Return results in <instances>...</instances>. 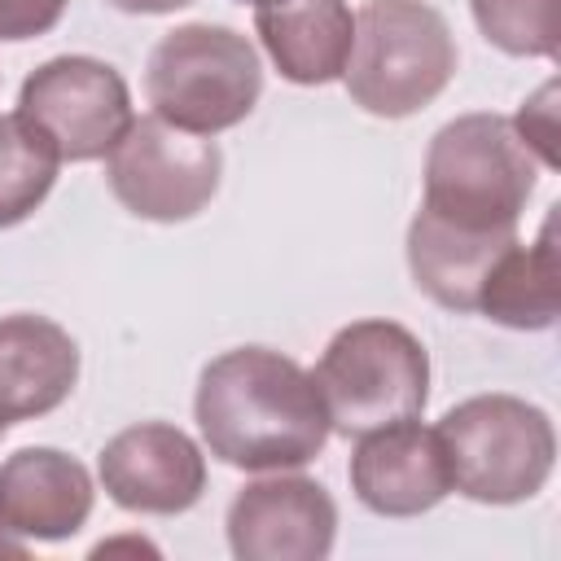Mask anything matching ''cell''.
Wrapping results in <instances>:
<instances>
[{
  "label": "cell",
  "mask_w": 561,
  "mask_h": 561,
  "mask_svg": "<svg viewBox=\"0 0 561 561\" xmlns=\"http://www.w3.org/2000/svg\"><path fill=\"white\" fill-rule=\"evenodd\" d=\"M193 416L206 451L245 473L302 469L333 434L316 377L272 346L215 355L197 377Z\"/></svg>",
  "instance_id": "6da1fadb"
},
{
  "label": "cell",
  "mask_w": 561,
  "mask_h": 561,
  "mask_svg": "<svg viewBox=\"0 0 561 561\" xmlns=\"http://www.w3.org/2000/svg\"><path fill=\"white\" fill-rule=\"evenodd\" d=\"M434 434L451 491L478 504H522L543 491L557 465L552 416L504 390L447 408Z\"/></svg>",
  "instance_id": "7a4b0ae2"
},
{
  "label": "cell",
  "mask_w": 561,
  "mask_h": 561,
  "mask_svg": "<svg viewBox=\"0 0 561 561\" xmlns=\"http://www.w3.org/2000/svg\"><path fill=\"white\" fill-rule=\"evenodd\" d=\"M456 75V35L425 0H368L342 70L351 101L377 118L425 110Z\"/></svg>",
  "instance_id": "3957f363"
},
{
  "label": "cell",
  "mask_w": 561,
  "mask_h": 561,
  "mask_svg": "<svg viewBox=\"0 0 561 561\" xmlns=\"http://www.w3.org/2000/svg\"><path fill=\"white\" fill-rule=\"evenodd\" d=\"M311 377L320 386L329 430L359 438L425 412L430 351L399 320H351L329 337Z\"/></svg>",
  "instance_id": "277c9868"
},
{
  "label": "cell",
  "mask_w": 561,
  "mask_h": 561,
  "mask_svg": "<svg viewBox=\"0 0 561 561\" xmlns=\"http://www.w3.org/2000/svg\"><path fill=\"white\" fill-rule=\"evenodd\" d=\"M535 180L539 158L513 131V118L478 110L434 131L421 206L469 228H517Z\"/></svg>",
  "instance_id": "5b68a950"
},
{
  "label": "cell",
  "mask_w": 561,
  "mask_h": 561,
  "mask_svg": "<svg viewBox=\"0 0 561 561\" xmlns=\"http://www.w3.org/2000/svg\"><path fill=\"white\" fill-rule=\"evenodd\" d=\"M263 92L259 48L224 22H184L167 31L145 66V96L171 127L215 136L250 118Z\"/></svg>",
  "instance_id": "8992f818"
},
{
  "label": "cell",
  "mask_w": 561,
  "mask_h": 561,
  "mask_svg": "<svg viewBox=\"0 0 561 561\" xmlns=\"http://www.w3.org/2000/svg\"><path fill=\"white\" fill-rule=\"evenodd\" d=\"M224 153L215 140L171 127L158 114L131 118L105 153V180L123 210L149 224H184L219 193Z\"/></svg>",
  "instance_id": "52a82bcc"
},
{
  "label": "cell",
  "mask_w": 561,
  "mask_h": 561,
  "mask_svg": "<svg viewBox=\"0 0 561 561\" xmlns=\"http://www.w3.org/2000/svg\"><path fill=\"white\" fill-rule=\"evenodd\" d=\"M18 114L57 149L61 162H96L131 123L127 79L88 53H61L22 79Z\"/></svg>",
  "instance_id": "ba28073f"
},
{
  "label": "cell",
  "mask_w": 561,
  "mask_h": 561,
  "mask_svg": "<svg viewBox=\"0 0 561 561\" xmlns=\"http://www.w3.org/2000/svg\"><path fill=\"white\" fill-rule=\"evenodd\" d=\"M224 526L237 561H324L337 539V504L324 482L276 469L232 495Z\"/></svg>",
  "instance_id": "9c48e42d"
},
{
  "label": "cell",
  "mask_w": 561,
  "mask_h": 561,
  "mask_svg": "<svg viewBox=\"0 0 561 561\" xmlns=\"http://www.w3.org/2000/svg\"><path fill=\"white\" fill-rule=\"evenodd\" d=\"M96 473L118 508L175 517L206 491V451L171 421H140L101 447Z\"/></svg>",
  "instance_id": "30bf717a"
},
{
  "label": "cell",
  "mask_w": 561,
  "mask_h": 561,
  "mask_svg": "<svg viewBox=\"0 0 561 561\" xmlns=\"http://www.w3.org/2000/svg\"><path fill=\"white\" fill-rule=\"evenodd\" d=\"M346 473L355 500L377 517H421L451 491L438 434L416 416L359 434Z\"/></svg>",
  "instance_id": "8fae6325"
},
{
  "label": "cell",
  "mask_w": 561,
  "mask_h": 561,
  "mask_svg": "<svg viewBox=\"0 0 561 561\" xmlns=\"http://www.w3.org/2000/svg\"><path fill=\"white\" fill-rule=\"evenodd\" d=\"M96 486L61 447H22L0 460V522L26 543H61L92 517Z\"/></svg>",
  "instance_id": "7c38bea8"
},
{
  "label": "cell",
  "mask_w": 561,
  "mask_h": 561,
  "mask_svg": "<svg viewBox=\"0 0 561 561\" xmlns=\"http://www.w3.org/2000/svg\"><path fill=\"white\" fill-rule=\"evenodd\" d=\"M79 386V342L48 316H0V421H35Z\"/></svg>",
  "instance_id": "4fadbf2b"
},
{
  "label": "cell",
  "mask_w": 561,
  "mask_h": 561,
  "mask_svg": "<svg viewBox=\"0 0 561 561\" xmlns=\"http://www.w3.org/2000/svg\"><path fill=\"white\" fill-rule=\"evenodd\" d=\"M513 241L517 228H469L421 206L408 224V272L416 289L438 307L478 311L482 280Z\"/></svg>",
  "instance_id": "5bb4252c"
},
{
  "label": "cell",
  "mask_w": 561,
  "mask_h": 561,
  "mask_svg": "<svg viewBox=\"0 0 561 561\" xmlns=\"http://www.w3.org/2000/svg\"><path fill=\"white\" fill-rule=\"evenodd\" d=\"M254 31L280 79L298 88H320L342 79L346 70L355 13L346 0H259Z\"/></svg>",
  "instance_id": "9a60e30c"
},
{
  "label": "cell",
  "mask_w": 561,
  "mask_h": 561,
  "mask_svg": "<svg viewBox=\"0 0 561 561\" xmlns=\"http://www.w3.org/2000/svg\"><path fill=\"white\" fill-rule=\"evenodd\" d=\"M557 210L548 206V219L530 245L513 241L491 276L482 280L478 311L504 329L539 333L552 329L561 316V254H557Z\"/></svg>",
  "instance_id": "2e32d148"
},
{
  "label": "cell",
  "mask_w": 561,
  "mask_h": 561,
  "mask_svg": "<svg viewBox=\"0 0 561 561\" xmlns=\"http://www.w3.org/2000/svg\"><path fill=\"white\" fill-rule=\"evenodd\" d=\"M57 149L13 110L0 114V228L31 219L57 184Z\"/></svg>",
  "instance_id": "e0dca14e"
},
{
  "label": "cell",
  "mask_w": 561,
  "mask_h": 561,
  "mask_svg": "<svg viewBox=\"0 0 561 561\" xmlns=\"http://www.w3.org/2000/svg\"><path fill=\"white\" fill-rule=\"evenodd\" d=\"M478 31L508 57H557V0H469Z\"/></svg>",
  "instance_id": "ac0fdd59"
},
{
  "label": "cell",
  "mask_w": 561,
  "mask_h": 561,
  "mask_svg": "<svg viewBox=\"0 0 561 561\" xmlns=\"http://www.w3.org/2000/svg\"><path fill=\"white\" fill-rule=\"evenodd\" d=\"M513 131L539 158V167H548V171L561 167V149H557V83H543L530 101H522V110L513 118Z\"/></svg>",
  "instance_id": "d6986e66"
},
{
  "label": "cell",
  "mask_w": 561,
  "mask_h": 561,
  "mask_svg": "<svg viewBox=\"0 0 561 561\" xmlns=\"http://www.w3.org/2000/svg\"><path fill=\"white\" fill-rule=\"evenodd\" d=\"M70 0H0V44H22L48 35Z\"/></svg>",
  "instance_id": "ffe728a7"
},
{
  "label": "cell",
  "mask_w": 561,
  "mask_h": 561,
  "mask_svg": "<svg viewBox=\"0 0 561 561\" xmlns=\"http://www.w3.org/2000/svg\"><path fill=\"white\" fill-rule=\"evenodd\" d=\"M110 9H118V13H175V9H184V4H193V0H105Z\"/></svg>",
  "instance_id": "44dd1931"
},
{
  "label": "cell",
  "mask_w": 561,
  "mask_h": 561,
  "mask_svg": "<svg viewBox=\"0 0 561 561\" xmlns=\"http://www.w3.org/2000/svg\"><path fill=\"white\" fill-rule=\"evenodd\" d=\"M26 552H31V543H26L22 535H13V530L0 522V557H18V561H22Z\"/></svg>",
  "instance_id": "7402d4cb"
},
{
  "label": "cell",
  "mask_w": 561,
  "mask_h": 561,
  "mask_svg": "<svg viewBox=\"0 0 561 561\" xmlns=\"http://www.w3.org/2000/svg\"><path fill=\"white\" fill-rule=\"evenodd\" d=\"M4 434H9V425H4V421H0V438H4Z\"/></svg>",
  "instance_id": "603a6c76"
},
{
  "label": "cell",
  "mask_w": 561,
  "mask_h": 561,
  "mask_svg": "<svg viewBox=\"0 0 561 561\" xmlns=\"http://www.w3.org/2000/svg\"><path fill=\"white\" fill-rule=\"evenodd\" d=\"M237 4H259V0H237Z\"/></svg>",
  "instance_id": "cb8c5ba5"
}]
</instances>
